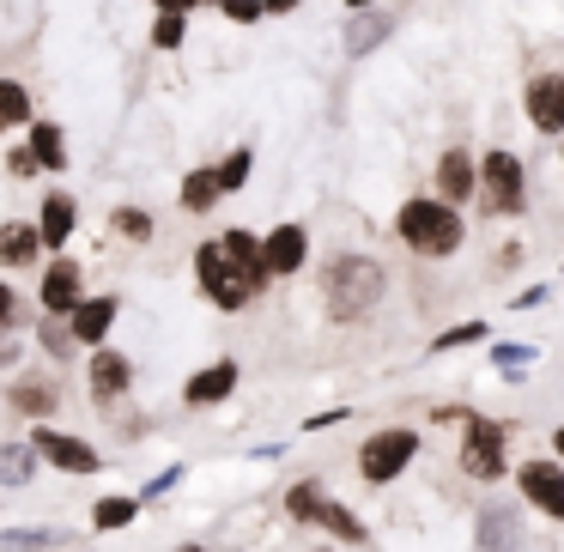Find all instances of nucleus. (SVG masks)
I'll return each instance as SVG.
<instances>
[{
  "instance_id": "obj_1",
  "label": "nucleus",
  "mask_w": 564,
  "mask_h": 552,
  "mask_svg": "<svg viewBox=\"0 0 564 552\" xmlns=\"http://www.w3.org/2000/svg\"><path fill=\"white\" fill-rule=\"evenodd\" d=\"M394 237L425 261H449L467 249V219L443 195H406L401 213H394Z\"/></svg>"
},
{
  "instance_id": "obj_2",
  "label": "nucleus",
  "mask_w": 564,
  "mask_h": 552,
  "mask_svg": "<svg viewBox=\"0 0 564 552\" xmlns=\"http://www.w3.org/2000/svg\"><path fill=\"white\" fill-rule=\"evenodd\" d=\"M382 292H389V273H382V261H370V256H334L328 273H322V297H328L334 322L370 316V310L382 304Z\"/></svg>"
},
{
  "instance_id": "obj_3",
  "label": "nucleus",
  "mask_w": 564,
  "mask_h": 552,
  "mask_svg": "<svg viewBox=\"0 0 564 552\" xmlns=\"http://www.w3.org/2000/svg\"><path fill=\"white\" fill-rule=\"evenodd\" d=\"M195 280L200 292H207L213 310H225V316H237V310H249L261 297V285L249 280L243 268L231 261V249L219 243V237H207V243H195Z\"/></svg>"
},
{
  "instance_id": "obj_4",
  "label": "nucleus",
  "mask_w": 564,
  "mask_h": 552,
  "mask_svg": "<svg viewBox=\"0 0 564 552\" xmlns=\"http://www.w3.org/2000/svg\"><path fill=\"white\" fill-rule=\"evenodd\" d=\"M285 510H292L297 522H310V528H328L340 546H365V540H370V528L358 522V516L346 510L322 479H292V486H285Z\"/></svg>"
},
{
  "instance_id": "obj_5",
  "label": "nucleus",
  "mask_w": 564,
  "mask_h": 552,
  "mask_svg": "<svg viewBox=\"0 0 564 552\" xmlns=\"http://www.w3.org/2000/svg\"><path fill=\"white\" fill-rule=\"evenodd\" d=\"M479 207L491 219H516L528 213V164L510 147H486L479 152Z\"/></svg>"
},
{
  "instance_id": "obj_6",
  "label": "nucleus",
  "mask_w": 564,
  "mask_h": 552,
  "mask_svg": "<svg viewBox=\"0 0 564 552\" xmlns=\"http://www.w3.org/2000/svg\"><path fill=\"white\" fill-rule=\"evenodd\" d=\"M419 455V431L413 425H382L358 443V479L365 486H389V479L406 474V462Z\"/></svg>"
},
{
  "instance_id": "obj_7",
  "label": "nucleus",
  "mask_w": 564,
  "mask_h": 552,
  "mask_svg": "<svg viewBox=\"0 0 564 552\" xmlns=\"http://www.w3.org/2000/svg\"><path fill=\"white\" fill-rule=\"evenodd\" d=\"M462 474L467 479H503V467H510V437H503V425H491V419H467L462 425Z\"/></svg>"
},
{
  "instance_id": "obj_8",
  "label": "nucleus",
  "mask_w": 564,
  "mask_h": 552,
  "mask_svg": "<svg viewBox=\"0 0 564 552\" xmlns=\"http://www.w3.org/2000/svg\"><path fill=\"white\" fill-rule=\"evenodd\" d=\"M516 491H522L540 516L564 522V467H558V455H552V462H546V455H534V462L516 467Z\"/></svg>"
},
{
  "instance_id": "obj_9",
  "label": "nucleus",
  "mask_w": 564,
  "mask_h": 552,
  "mask_svg": "<svg viewBox=\"0 0 564 552\" xmlns=\"http://www.w3.org/2000/svg\"><path fill=\"white\" fill-rule=\"evenodd\" d=\"M522 116L534 134L564 140V74H534L522 91Z\"/></svg>"
},
{
  "instance_id": "obj_10",
  "label": "nucleus",
  "mask_w": 564,
  "mask_h": 552,
  "mask_svg": "<svg viewBox=\"0 0 564 552\" xmlns=\"http://www.w3.org/2000/svg\"><path fill=\"white\" fill-rule=\"evenodd\" d=\"M31 443L43 450V462L50 467H62V474H79V479H91V474H104V455L91 450L86 437H74V431H31Z\"/></svg>"
},
{
  "instance_id": "obj_11",
  "label": "nucleus",
  "mask_w": 564,
  "mask_h": 552,
  "mask_svg": "<svg viewBox=\"0 0 564 552\" xmlns=\"http://www.w3.org/2000/svg\"><path fill=\"white\" fill-rule=\"evenodd\" d=\"M37 304H43V316H74V310L86 304V273H79V261L55 256L50 268H43Z\"/></svg>"
},
{
  "instance_id": "obj_12",
  "label": "nucleus",
  "mask_w": 564,
  "mask_h": 552,
  "mask_svg": "<svg viewBox=\"0 0 564 552\" xmlns=\"http://www.w3.org/2000/svg\"><path fill=\"white\" fill-rule=\"evenodd\" d=\"M431 183H437V195L449 201V207H462V201H479V159L467 147H449L437 159V176H431Z\"/></svg>"
},
{
  "instance_id": "obj_13",
  "label": "nucleus",
  "mask_w": 564,
  "mask_h": 552,
  "mask_svg": "<svg viewBox=\"0 0 564 552\" xmlns=\"http://www.w3.org/2000/svg\"><path fill=\"white\" fill-rule=\"evenodd\" d=\"M268 268H273V280H292V273L310 268V231L297 219H285L268 231Z\"/></svg>"
},
{
  "instance_id": "obj_14",
  "label": "nucleus",
  "mask_w": 564,
  "mask_h": 552,
  "mask_svg": "<svg viewBox=\"0 0 564 552\" xmlns=\"http://www.w3.org/2000/svg\"><path fill=\"white\" fill-rule=\"evenodd\" d=\"M128 389H134V365H128L116 346H91V401L110 407V401H122Z\"/></svg>"
},
{
  "instance_id": "obj_15",
  "label": "nucleus",
  "mask_w": 564,
  "mask_h": 552,
  "mask_svg": "<svg viewBox=\"0 0 564 552\" xmlns=\"http://www.w3.org/2000/svg\"><path fill=\"white\" fill-rule=\"evenodd\" d=\"M231 389H237V365L231 358H219V365H207V370H195V377L183 382V407H219V401H231Z\"/></svg>"
},
{
  "instance_id": "obj_16",
  "label": "nucleus",
  "mask_w": 564,
  "mask_h": 552,
  "mask_svg": "<svg viewBox=\"0 0 564 552\" xmlns=\"http://www.w3.org/2000/svg\"><path fill=\"white\" fill-rule=\"evenodd\" d=\"M389 37H394V19L370 7V13H352V19H346V37H340V43H346V55H352V62H365V55H377Z\"/></svg>"
},
{
  "instance_id": "obj_17",
  "label": "nucleus",
  "mask_w": 564,
  "mask_h": 552,
  "mask_svg": "<svg viewBox=\"0 0 564 552\" xmlns=\"http://www.w3.org/2000/svg\"><path fill=\"white\" fill-rule=\"evenodd\" d=\"M43 225H31V219H7L0 225V268H31V261L43 256Z\"/></svg>"
},
{
  "instance_id": "obj_18",
  "label": "nucleus",
  "mask_w": 564,
  "mask_h": 552,
  "mask_svg": "<svg viewBox=\"0 0 564 552\" xmlns=\"http://www.w3.org/2000/svg\"><path fill=\"white\" fill-rule=\"evenodd\" d=\"M37 225H43V243H50V249H67V237L79 231V201L67 195V188H55V195H43V207H37Z\"/></svg>"
},
{
  "instance_id": "obj_19",
  "label": "nucleus",
  "mask_w": 564,
  "mask_h": 552,
  "mask_svg": "<svg viewBox=\"0 0 564 552\" xmlns=\"http://www.w3.org/2000/svg\"><path fill=\"white\" fill-rule=\"evenodd\" d=\"M116 310H122V297H86V304L67 316V328H74V340L79 346H104V334H110V322H116Z\"/></svg>"
},
{
  "instance_id": "obj_20",
  "label": "nucleus",
  "mask_w": 564,
  "mask_h": 552,
  "mask_svg": "<svg viewBox=\"0 0 564 552\" xmlns=\"http://www.w3.org/2000/svg\"><path fill=\"white\" fill-rule=\"evenodd\" d=\"M479 552H522V522H516V510H503V504H486V510H479Z\"/></svg>"
},
{
  "instance_id": "obj_21",
  "label": "nucleus",
  "mask_w": 564,
  "mask_h": 552,
  "mask_svg": "<svg viewBox=\"0 0 564 552\" xmlns=\"http://www.w3.org/2000/svg\"><path fill=\"white\" fill-rule=\"evenodd\" d=\"M219 201H225V188H219V171H213V164H195V171L183 176V188H176V207L195 213V219H200V213H213Z\"/></svg>"
},
{
  "instance_id": "obj_22",
  "label": "nucleus",
  "mask_w": 564,
  "mask_h": 552,
  "mask_svg": "<svg viewBox=\"0 0 564 552\" xmlns=\"http://www.w3.org/2000/svg\"><path fill=\"white\" fill-rule=\"evenodd\" d=\"M7 407H13V413H25V419H50L55 407H62V389H55V382H43V377H19L13 389H7Z\"/></svg>"
},
{
  "instance_id": "obj_23",
  "label": "nucleus",
  "mask_w": 564,
  "mask_h": 552,
  "mask_svg": "<svg viewBox=\"0 0 564 552\" xmlns=\"http://www.w3.org/2000/svg\"><path fill=\"white\" fill-rule=\"evenodd\" d=\"M25 140H31V152L43 159V171H67V159H74V152H67V128L62 122L37 116V122L25 128Z\"/></svg>"
},
{
  "instance_id": "obj_24",
  "label": "nucleus",
  "mask_w": 564,
  "mask_h": 552,
  "mask_svg": "<svg viewBox=\"0 0 564 552\" xmlns=\"http://www.w3.org/2000/svg\"><path fill=\"white\" fill-rule=\"evenodd\" d=\"M31 122H37L31 86H25V79H0V134H13V128H31Z\"/></svg>"
},
{
  "instance_id": "obj_25",
  "label": "nucleus",
  "mask_w": 564,
  "mask_h": 552,
  "mask_svg": "<svg viewBox=\"0 0 564 552\" xmlns=\"http://www.w3.org/2000/svg\"><path fill=\"white\" fill-rule=\"evenodd\" d=\"M43 450L37 443H0V486H31V474H37Z\"/></svg>"
},
{
  "instance_id": "obj_26",
  "label": "nucleus",
  "mask_w": 564,
  "mask_h": 552,
  "mask_svg": "<svg viewBox=\"0 0 564 552\" xmlns=\"http://www.w3.org/2000/svg\"><path fill=\"white\" fill-rule=\"evenodd\" d=\"M140 491H116V498H98L91 504V528H98V534H116V528H128L140 516Z\"/></svg>"
},
{
  "instance_id": "obj_27",
  "label": "nucleus",
  "mask_w": 564,
  "mask_h": 552,
  "mask_svg": "<svg viewBox=\"0 0 564 552\" xmlns=\"http://www.w3.org/2000/svg\"><path fill=\"white\" fill-rule=\"evenodd\" d=\"M213 171H219V188H225V195H243L249 176H256V147H231L219 164H213Z\"/></svg>"
},
{
  "instance_id": "obj_28",
  "label": "nucleus",
  "mask_w": 564,
  "mask_h": 552,
  "mask_svg": "<svg viewBox=\"0 0 564 552\" xmlns=\"http://www.w3.org/2000/svg\"><path fill=\"white\" fill-rule=\"evenodd\" d=\"M147 37H152V50H159V55H176L188 43V13H152Z\"/></svg>"
},
{
  "instance_id": "obj_29",
  "label": "nucleus",
  "mask_w": 564,
  "mask_h": 552,
  "mask_svg": "<svg viewBox=\"0 0 564 552\" xmlns=\"http://www.w3.org/2000/svg\"><path fill=\"white\" fill-rule=\"evenodd\" d=\"M110 231L128 237V243H152V213L147 207H116L110 213Z\"/></svg>"
},
{
  "instance_id": "obj_30",
  "label": "nucleus",
  "mask_w": 564,
  "mask_h": 552,
  "mask_svg": "<svg viewBox=\"0 0 564 552\" xmlns=\"http://www.w3.org/2000/svg\"><path fill=\"white\" fill-rule=\"evenodd\" d=\"M474 340H491V322H455V328H443L437 334V340H431V346H437V353H455V346H474Z\"/></svg>"
},
{
  "instance_id": "obj_31",
  "label": "nucleus",
  "mask_w": 564,
  "mask_h": 552,
  "mask_svg": "<svg viewBox=\"0 0 564 552\" xmlns=\"http://www.w3.org/2000/svg\"><path fill=\"white\" fill-rule=\"evenodd\" d=\"M74 328H67V316H43V353L50 358H74Z\"/></svg>"
},
{
  "instance_id": "obj_32",
  "label": "nucleus",
  "mask_w": 564,
  "mask_h": 552,
  "mask_svg": "<svg viewBox=\"0 0 564 552\" xmlns=\"http://www.w3.org/2000/svg\"><path fill=\"white\" fill-rule=\"evenodd\" d=\"M50 528H7V534H0V552H43L50 546Z\"/></svg>"
},
{
  "instance_id": "obj_33",
  "label": "nucleus",
  "mask_w": 564,
  "mask_h": 552,
  "mask_svg": "<svg viewBox=\"0 0 564 552\" xmlns=\"http://www.w3.org/2000/svg\"><path fill=\"white\" fill-rule=\"evenodd\" d=\"M491 358H498V370H528L534 346H528V340H498V346H491Z\"/></svg>"
},
{
  "instance_id": "obj_34",
  "label": "nucleus",
  "mask_w": 564,
  "mask_h": 552,
  "mask_svg": "<svg viewBox=\"0 0 564 552\" xmlns=\"http://www.w3.org/2000/svg\"><path fill=\"white\" fill-rule=\"evenodd\" d=\"M37 171H43V159L31 152V140H19V147L7 152V176H19V183H25V176H37Z\"/></svg>"
},
{
  "instance_id": "obj_35",
  "label": "nucleus",
  "mask_w": 564,
  "mask_h": 552,
  "mask_svg": "<svg viewBox=\"0 0 564 552\" xmlns=\"http://www.w3.org/2000/svg\"><path fill=\"white\" fill-rule=\"evenodd\" d=\"M171 486H183V467H164V474H152L147 486H140V498H147V504H164V491H171Z\"/></svg>"
},
{
  "instance_id": "obj_36",
  "label": "nucleus",
  "mask_w": 564,
  "mask_h": 552,
  "mask_svg": "<svg viewBox=\"0 0 564 552\" xmlns=\"http://www.w3.org/2000/svg\"><path fill=\"white\" fill-rule=\"evenodd\" d=\"M13 322H19V292L0 280V328H13Z\"/></svg>"
},
{
  "instance_id": "obj_37",
  "label": "nucleus",
  "mask_w": 564,
  "mask_h": 552,
  "mask_svg": "<svg viewBox=\"0 0 564 552\" xmlns=\"http://www.w3.org/2000/svg\"><path fill=\"white\" fill-rule=\"evenodd\" d=\"M546 297H552V292H546V285H528V292H522V297H510V304H516V310H540V304H546Z\"/></svg>"
},
{
  "instance_id": "obj_38",
  "label": "nucleus",
  "mask_w": 564,
  "mask_h": 552,
  "mask_svg": "<svg viewBox=\"0 0 564 552\" xmlns=\"http://www.w3.org/2000/svg\"><path fill=\"white\" fill-rule=\"evenodd\" d=\"M159 13H195V7H207V0H152Z\"/></svg>"
},
{
  "instance_id": "obj_39",
  "label": "nucleus",
  "mask_w": 564,
  "mask_h": 552,
  "mask_svg": "<svg viewBox=\"0 0 564 552\" xmlns=\"http://www.w3.org/2000/svg\"><path fill=\"white\" fill-rule=\"evenodd\" d=\"M261 7H268V19H285V13H297L304 0H261Z\"/></svg>"
},
{
  "instance_id": "obj_40",
  "label": "nucleus",
  "mask_w": 564,
  "mask_h": 552,
  "mask_svg": "<svg viewBox=\"0 0 564 552\" xmlns=\"http://www.w3.org/2000/svg\"><path fill=\"white\" fill-rule=\"evenodd\" d=\"M552 455H558V462H564V425L552 431Z\"/></svg>"
},
{
  "instance_id": "obj_41",
  "label": "nucleus",
  "mask_w": 564,
  "mask_h": 552,
  "mask_svg": "<svg viewBox=\"0 0 564 552\" xmlns=\"http://www.w3.org/2000/svg\"><path fill=\"white\" fill-rule=\"evenodd\" d=\"M340 7H352V13H370V7H377V0H340Z\"/></svg>"
},
{
  "instance_id": "obj_42",
  "label": "nucleus",
  "mask_w": 564,
  "mask_h": 552,
  "mask_svg": "<svg viewBox=\"0 0 564 552\" xmlns=\"http://www.w3.org/2000/svg\"><path fill=\"white\" fill-rule=\"evenodd\" d=\"M207 7H219V13H231V7H237V0H207Z\"/></svg>"
},
{
  "instance_id": "obj_43",
  "label": "nucleus",
  "mask_w": 564,
  "mask_h": 552,
  "mask_svg": "<svg viewBox=\"0 0 564 552\" xmlns=\"http://www.w3.org/2000/svg\"><path fill=\"white\" fill-rule=\"evenodd\" d=\"M558 164H564V140H558Z\"/></svg>"
},
{
  "instance_id": "obj_44",
  "label": "nucleus",
  "mask_w": 564,
  "mask_h": 552,
  "mask_svg": "<svg viewBox=\"0 0 564 552\" xmlns=\"http://www.w3.org/2000/svg\"><path fill=\"white\" fill-rule=\"evenodd\" d=\"M0 407H7V389H0Z\"/></svg>"
},
{
  "instance_id": "obj_45",
  "label": "nucleus",
  "mask_w": 564,
  "mask_h": 552,
  "mask_svg": "<svg viewBox=\"0 0 564 552\" xmlns=\"http://www.w3.org/2000/svg\"><path fill=\"white\" fill-rule=\"evenodd\" d=\"M316 552H334V546H316Z\"/></svg>"
}]
</instances>
